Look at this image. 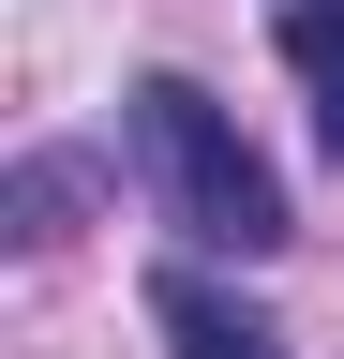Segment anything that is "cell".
Here are the masks:
<instances>
[{
  "mask_svg": "<svg viewBox=\"0 0 344 359\" xmlns=\"http://www.w3.org/2000/svg\"><path fill=\"white\" fill-rule=\"evenodd\" d=\"M120 120H135V180H150V210L180 224V240H209V255H284L299 240V224H284V180L240 150V120L209 105L195 75H135Z\"/></svg>",
  "mask_w": 344,
  "mask_h": 359,
  "instance_id": "1",
  "label": "cell"
},
{
  "mask_svg": "<svg viewBox=\"0 0 344 359\" xmlns=\"http://www.w3.org/2000/svg\"><path fill=\"white\" fill-rule=\"evenodd\" d=\"M150 330L180 344V359H284V330H270V314H240L209 269H150Z\"/></svg>",
  "mask_w": 344,
  "mask_h": 359,
  "instance_id": "2",
  "label": "cell"
},
{
  "mask_svg": "<svg viewBox=\"0 0 344 359\" xmlns=\"http://www.w3.org/2000/svg\"><path fill=\"white\" fill-rule=\"evenodd\" d=\"M284 60H299V75L344 60V0H284Z\"/></svg>",
  "mask_w": 344,
  "mask_h": 359,
  "instance_id": "3",
  "label": "cell"
},
{
  "mask_svg": "<svg viewBox=\"0 0 344 359\" xmlns=\"http://www.w3.org/2000/svg\"><path fill=\"white\" fill-rule=\"evenodd\" d=\"M315 135H329V150H344V60L315 75Z\"/></svg>",
  "mask_w": 344,
  "mask_h": 359,
  "instance_id": "4",
  "label": "cell"
}]
</instances>
